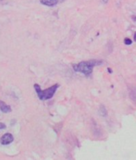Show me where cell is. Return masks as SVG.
Instances as JSON below:
<instances>
[{"mask_svg": "<svg viewBox=\"0 0 136 160\" xmlns=\"http://www.w3.org/2000/svg\"><path fill=\"white\" fill-rule=\"evenodd\" d=\"M124 43L126 44V45H130V44L132 43V41L130 39V38H126L124 39Z\"/></svg>", "mask_w": 136, "mask_h": 160, "instance_id": "6", "label": "cell"}, {"mask_svg": "<svg viewBox=\"0 0 136 160\" xmlns=\"http://www.w3.org/2000/svg\"><path fill=\"white\" fill-rule=\"evenodd\" d=\"M6 127V125L2 122H0V130H2V129H4V128Z\"/></svg>", "mask_w": 136, "mask_h": 160, "instance_id": "7", "label": "cell"}, {"mask_svg": "<svg viewBox=\"0 0 136 160\" xmlns=\"http://www.w3.org/2000/svg\"><path fill=\"white\" fill-rule=\"evenodd\" d=\"M0 110H2L3 113H9L11 111V108L9 105L6 104L3 101H0Z\"/></svg>", "mask_w": 136, "mask_h": 160, "instance_id": "4", "label": "cell"}, {"mask_svg": "<svg viewBox=\"0 0 136 160\" xmlns=\"http://www.w3.org/2000/svg\"><path fill=\"white\" fill-rule=\"evenodd\" d=\"M103 61L101 60H89V61H83L79 63L73 65V67L76 72L82 73L85 75H90L93 73V68L97 65L102 64Z\"/></svg>", "mask_w": 136, "mask_h": 160, "instance_id": "1", "label": "cell"}, {"mask_svg": "<svg viewBox=\"0 0 136 160\" xmlns=\"http://www.w3.org/2000/svg\"><path fill=\"white\" fill-rule=\"evenodd\" d=\"M41 3L48 6H53L57 5L58 0H40Z\"/></svg>", "mask_w": 136, "mask_h": 160, "instance_id": "5", "label": "cell"}, {"mask_svg": "<svg viewBox=\"0 0 136 160\" xmlns=\"http://www.w3.org/2000/svg\"><path fill=\"white\" fill-rule=\"evenodd\" d=\"M134 40L136 42V32L134 33Z\"/></svg>", "mask_w": 136, "mask_h": 160, "instance_id": "8", "label": "cell"}, {"mask_svg": "<svg viewBox=\"0 0 136 160\" xmlns=\"http://www.w3.org/2000/svg\"><path fill=\"white\" fill-rule=\"evenodd\" d=\"M58 87H59V85H58V84H54L53 86L42 90V89H41V87H40L39 85L34 84V89H35L36 92H37V94H38V98L41 100H47L53 98V96L54 95L56 90H57V89Z\"/></svg>", "mask_w": 136, "mask_h": 160, "instance_id": "2", "label": "cell"}, {"mask_svg": "<svg viewBox=\"0 0 136 160\" xmlns=\"http://www.w3.org/2000/svg\"><path fill=\"white\" fill-rule=\"evenodd\" d=\"M14 141V137L10 133H6L1 138V143L2 145H8V144L11 143Z\"/></svg>", "mask_w": 136, "mask_h": 160, "instance_id": "3", "label": "cell"}]
</instances>
